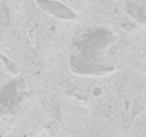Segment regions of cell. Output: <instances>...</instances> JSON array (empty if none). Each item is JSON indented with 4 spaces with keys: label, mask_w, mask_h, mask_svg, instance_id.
<instances>
[{
    "label": "cell",
    "mask_w": 146,
    "mask_h": 137,
    "mask_svg": "<svg viewBox=\"0 0 146 137\" xmlns=\"http://www.w3.org/2000/svg\"><path fill=\"white\" fill-rule=\"evenodd\" d=\"M116 35L107 27H91L81 32L72 41L68 66L75 75L102 76L116 70V63L110 57V49Z\"/></svg>",
    "instance_id": "cell-1"
},
{
    "label": "cell",
    "mask_w": 146,
    "mask_h": 137,
    "mask_svg": "<svg viewBox=\"0 0 146 137\" xmlns=\"http://www.w3.org/2000/svg\"><path fill=\"white\" fill-rule=\"evenodd\" d=\"M26 99V84L25 79L9 81L0 87V117L8 120L14 117L20 110L21 102Z\"/></svg>",
    "instance_id": "cell-2"
},
{
    "label": "cell",
    "mask_w": 146,
    "mask_h": 137,
    "mask_svg": "<svg viewBox=\"0 0 146 137\" xmlns=\"http://www.w3.org/2000/svg\"><path fill=\"white\" fill-rule=\"evenodd\" d=\"M36 6L43 12L59 18V20H75L76 12L66 3L58 2V0H36Z\"/></svg>",
    "instance_id": "cell-3"
},
{
    "label": "cell",
    "mask_w": 146,
    "mask_h": 137,
    "mask_svg": "<svg viewBox=\"0 0 146 137\" xmlns=\"http://www.w3.org/2000/svg\"><path fill=\"white\" fill-rule=\"evenodd\" d=\"M125 9L134 21L146 25V0H125Z\"/></svg>",
    "instance_id": "cell-4"
},
{
    "label": "cell",
    "mask_w": 146,
    "mask_h": 137,
    "mask_svg": "<svg viewBox=\"0 0 146 137\" xmlns=\"http://www.w3.org/2000/svg\"><path fill=\"white\" fill-rule=\"evenodd\" d=\"M0 59H2V63L5 64V67H6V70L8 72H11L14 73V75H18L21 70H20V67H18V64L15 61H12V59H9L6 55H3V53H0Z\"/></svg>",
    "instance_id": "cell-5"
}]
</instances>
